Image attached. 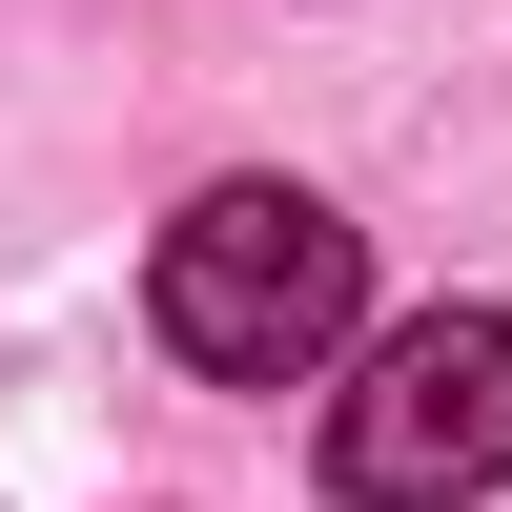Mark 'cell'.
Instances as JSON below:
<instances>
[{"label":"cell","mask_w":512,"mask_h":512,"mask_svg":"<svg viewBox=\"0 0 512 512\" xmlns=\"http://www.w3.org/2000/svg\"><path fill=\"white\" fill-rule=\"evenodd\" d=\"M144 328L205 369V390H328L369 349V226L328 185H205L185 226L144 246Z\"/></svg>","instance_id":"cell-1"},{"label":"cell","mask_w":512,"mask_h":512,"mask_svg":"<svg viewBox=\"0 0 512 512\" xmlns=\"http://www.w3.org/2000/svg\"><path fill=\"white\" fill-rule=\"evenodd\" d=\"M328 492L349 512H472L512 492V308H410L328 390Z\"/></svg>","instance_id":"cell-2"}]
</instances>
